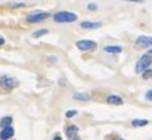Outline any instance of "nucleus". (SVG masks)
<instances>
[{
	"mask_svg": "<svg viewBox=\"0 0 152 140\" xmlns=\"http://www.w3.org/2000/svg\"><path fill=\"white\" fill-rule=\"evenodd\" d=\"M142 78H145V80H149V78H152V69H147L142 73Z\"/></svg>",
	"mask_w": 152,
	"mask_h": 140,
	"instance_id": "dca6fc26",
	"label": "nucleus"
},
{
	"mask_svg": "<svg viewBox=\"0 0 152 140\" xmlns=\"http://www.w3.org/2000/svg\"><path fill=\"white\" fill-rule=\"evenodd\" d=\"M12 136H14V128H11V126L4 128V129H1V132H0V139L1 140H8Z\"/></svg>",
	"mask_w": 152,
	"mask_h": 140,
	"instance_id": "0eeeda50",
	"label": "nucleus"
},
{
	"mask_svg": "<svg viewBox=\"0 0 152 140\" xmlns=\"http://www.w3.org/2000/svg\"><path fill=\"white\" fill-rule=\"evenodd\" d=\"M73 140H80V137L77 136V137H74V139H73Z\"/></svg>",
	"mask_w": 152,
	"mask_h": 140,
	"instance_id": "5701e85b",
	"label": "nucleus"
},
{
	"mask_svg": "<svg viewBox=\"0 0 152 140\" xmlns=\"http://www.w3.org/2000/svg\"><path fill=\"white\" fill-rule=\"evenodd\" d=\"M75 46L81 51H93V49L97 48V43L92 41V40H80V41L75 43Z\"/></svg>",
	"mask_w": 152,
	"mask_h": 140,
	"instance_id": "20e7f679",
	"label": "nucleus"
},
{
	"mask_svg": "<svg viewBox=\"0 0 152 140\" xmlns=\"http://www.w3.org/2000/svg\"><path fill=\"white\" fill-rule=\"evenodd\" d=\"M151 54H152V48H151V49H149V55H151Z\"/></svg>",
	"mask_w": 152,
	"mask_h": 140,
	"instance_id": "b1692460",
	"label": "nucleus"
},
{
	"mask_svg": "<svg viewBox=\"0 0 152 140\" xmlns=\"http://www.w3.org/2000/svg\"><path fill=\"white\" fill-rule=\"evenodd\" d=\"M3 44H4V39L0 36V46H3Z\"/></svg>",
	"mask_w": 152,
	"mask_h": 140,
	"instance_id": "412c9836",
	"label": "nucleus"
},
{
	"mask_svg": "<svg viewBox=\"0 0 152 140\" xmlns=\"http://www.w3.org/2000/svg\"><path fill=\"white\" fill-rule=\"evenodd\" d=\"M136 44H137V47H141V48L151 47L152 46V37H149V36H140V37L136 40Z\"/></svg>",
	"mask_w": 152,
	"mask_h": 140,
	"instance_id": "423d86ee",
	"label": "nucleus"
},
{
	"mask_svg": "<svg viewBox=\"0 0 152 140\" xmlns=\"http://www.w3.org/2000/svg\"><path fill=\"white\" fill-rule=\"evenodd\" d=\"M77 110H69L67 113H66V117L67 118H71V117H74V116H77Z\"/></svg>",
	"mask_w": 152,
	"mask_h": 140,
	"instance_id": "f3484780",
	"label": "nucleus"
},
{
	"mask_svg": "<svg viewBox=\"0 0 152 140\" xmlns=\"http://www.w3.org/2000/svg\"><path fill=\"white\" fill-rule=\"evenodd\" d=\"M107 103L108 105H117V106H122L124 105V100L121 96H117V95H110L107 98Z\"/></svg>",
	"mask_w": 152,
	"mask_h": 140,
	"instance_id": "6e6552de",
	"label": "nucleus"
},
{
	"mask_svg": "<svg viewBox=\"0 0 152 140\" xmlns=\"http://www.w3.org/2000/svg\"><path fill=\"white\" fill-rule=\"evenodd\" d=\"M104 51L108 54H121L122 52V47L121 46H107V47H104Z\"/></svg>",
	"mask_w": 152,
	"mask_h": 140,
	"instance_id": "9b49d317",
	"label": "nucleus"
},
{
	"mask_svg": "<svg viewBox=\"0 0 152 140\" xmlns=\"http://www.w3.org/2000/svg\"><path fill=\"white\" fill-rule=\"evenodd\" d=\"M11 122H12V118L11 117H4V118H1V121H0V126L1 128H8V126L11 125Z\"/></svg>",
	"mask_w": 152,
	"mask_h": 140,
	"instance_id": "f8f14e48",
	"label": "nucleus"
},
{
	"mask_svg": "<svg viewBox=\"0 0 152 140\" xmlns=\"http://www.w3.org/2000/svg\"><path fill=\"white\" fill-rule=\"evenodd\" d=\"M77 19V15L74 13H69V11H60V13H56L53 15V21L55 22H74Z\"/></svg>",
	"mask_w": 152,
	"mask_h": 140,
	"instance_id": "f257e3e1",
	"label": "nucleus"
},
{
	"mask_svg": "<svg viewBox=\"0 0 152 140\" xmlns=\"http://www.w3.org/2000/svg\"><path fill=\"white\" fill-rule=\"evenodd\" d=\"M48 17H51L48 13H44V11H36V13H33V14H30L28 17V22H30V24H37V22L45 21Z\"/></svg>",
	"mask_w": 152,
	"mask_h": 140,
	"instance_id": "39448f33",
	"label": "nucleus"
},
{
	"mask_svg": "<svg viewBox=\"0 0 152 140\" xmlns=\"http://www.w3.org/2000/svg\"><path fill=\"white\" fill-rule=\"evenodd\" d=\"M48 33V30L47 29H41V30H36L34 33H33V37H41V36L47 35Z\"/></svg>",
	"mask_w": 152,
	"mask_h": 140,
	"instance_id": "2eb2a0df",
	"label": "nucleus"
},
{
	"mask_svg": "<svg viewBox=\"0 0 152 140\" xmlns=\"http://www.w3.org/2000/svg\"><path fill=\"white\" fill-rule=\"evenodd\" d=\"M151 65H152V56L149 54H145V55H142L140 58V60L136 65V71L137 73H144Z\"/></svg>",
	"mask_w": 152,
	"mask_h": 140,
	"instance_id": "f03ea898",
	"label": "nucleus"
},
{
	"mask_svg": "<svg viewBox=\"0 0 152 140\" xmlns=\"http://www.w3.org/2000/svg\"><path fill=\"white\" fill-rule=\"evenodd\" d=\"M0 85L4 88V89H12V88H17L19 85L17 78L10 77V76H3L0 78Z\"/></svg>",
	"mask_w": 152,
	"mask_h": 140,
	"instance_id": "7ed1b4c3",
	"label": "nucleus"
},
{
	"mask_svg": "<svg viewBox=\"0 0 152 140\" xmlns=\"http://www.w3.org/2000/svg\"><path fill=\"white\" fill-rule=\"evenodd\" d=\"M77 133H78V126L77 125L67 126V129H66V135H67V137H70V139L73 140L74 137H77Z\"/></svg>",
	"mask_w": 152,
	"mask_h": 140,
	"instance_id": "1a4fd4ad",
	"label": "nucleus"
},
{
	"mask_svg": "<svg viewBox=\"0 0 152 140\" xmlns=\"http://www.w3.org/2000/svg\"><path fill=\"white\" fill-rule=\"evenodd\" d=\"M102 22H91V21H85L81 22V28L84 29H96V28H100L102 26Z\"/></svg>",
	"mask_w": 152,
	"mask_h": 140,
	"instance_id": "9d476101",
	"label": "nucleus"
},
{
	"mask_svg": "<svg viewBox=\"0 0 152 140\" xmlns=\"http://www.w3.org/2000/svg\"><path fill=\"white\" fill-rule=\"evenodd\" d=\"M147 124H148L147 119H133V121H132V125L136 126V128H138V126H145Z\"/></svg>",
	"mask_w": 152,
	"mask_h": 140,
	"instance_id": "ddd939ff",
	"label": "nucleus"
},
{
	"mask_svg": "<svg viewBox=\"0 0 152 140\" xmlns=\"http://www.w3.org/2000/svg\"><path fill=\"white\" fill-rule=\"evenodd\" d=\"M96 8H97V6H96V4H93V3H91V4L88 6V10H91V11H92V10H96Z\"/></svg>",
	"mask_w": 152,
	"mask_h": 140,
	"instance_id": "aec40b11",
	"label": "nucleus"
},
{
	"mask_svg": "<svg viewBox=\"0 0 152 140\" xmlns=\"http://www.w3.org/2000/svg\"><path fill=\"white\" fill-rule=\"evenodd\" d=\"M121 140H124V139H121Z\"/></svg>",
	"mask_w": 152,
	"mask_h": 140,
	"instance_id": "393cba45",
	"label": "nucleus"
},
{
	"mask_svg": "<svg viewBox=\"0 0 152 140\" xmlns=\"http://www.w3.org/2000/svg\"><path fill=\"white\" fill-rule=\"evenodd\" d=\"M25 3H11L10 7H25Z\"/></svg>",
	"mask_w": 152,
	"mask_h": 140,
	"instance_id": "a211bd4d",
	"label": "nucleus"
},
{
	"mask_svg": "<svg viewBox=\"0 0 152 140\" xmlns=\"http://www.w3.org/2000/svg\"><path fill=\"white\" fill-rule=\"evenodd\" d=\"M145 99H147V100H152V89H149V91L145 94Z\"/></svg>",
	"mask_w": 152,
	"mask_h": 140,
	"instance_id": "6ab92c4d",
	"label": "nucleus"
},
{
	"mask_svg": "<svg viewBox=\"0 0 152 140\" xmlns=\"http://www.w3.org/2000/svg\"><path fill=\"white\" fill-rule=\"evenodd\" d=\"M53 140H62V137H60V136H55V137H53Z\"/></svg>",
	"mask_w": 152,
	"mask_h": 140,
	"instance_id": "4be33fe9",
	"label": "nucleus"
},
{
	"mask_svg": "<svg viewBox=\"0 0 152 140\" xmlns=\"http://www.w3.org/2000/svg\"><path fill=\"white\" fill-rule=\"evenodd\" d=\"M73 98L77 99V100H89V95L88 94H75Z\"/></svg>",
	"mask_w": 152,
	"mask_h": 140,
	"instance_id": "4468645a",
	"label": "nucleus"
}]
</instances>
